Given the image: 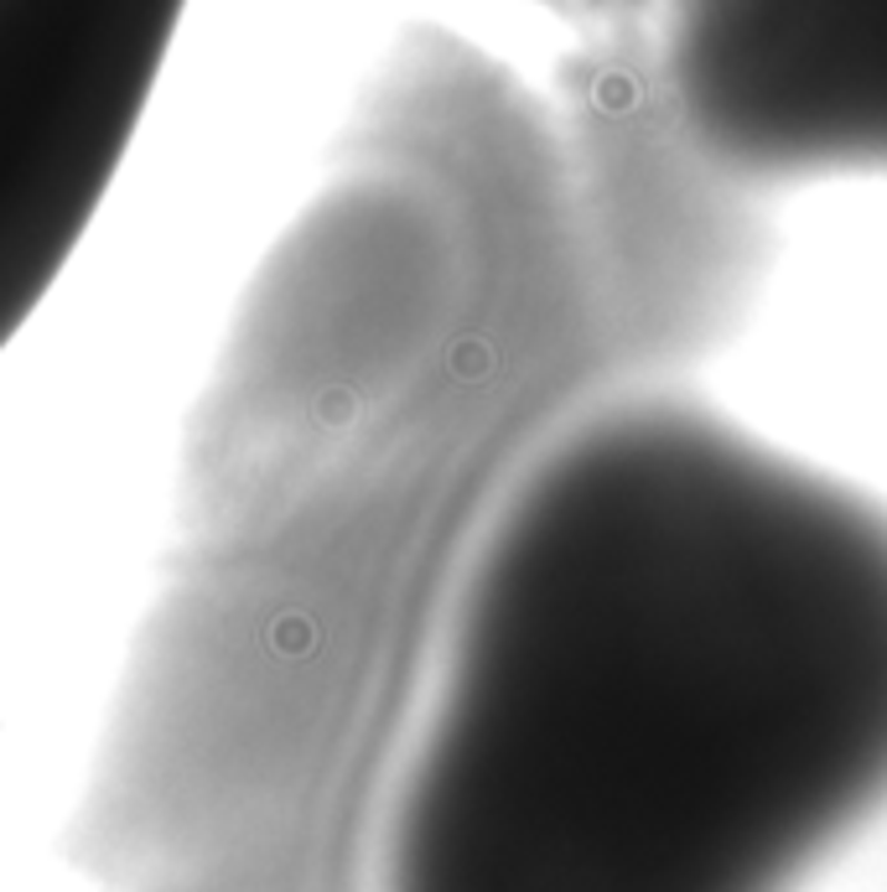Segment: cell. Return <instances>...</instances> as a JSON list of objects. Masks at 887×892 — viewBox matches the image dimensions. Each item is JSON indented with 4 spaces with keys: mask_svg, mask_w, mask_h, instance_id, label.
I'll return each instance as SVG.
<instances>
[{
    "mask_svg": "<svg viewBox=\"0 0 887 892\" xmlns=\"http://www.w3.org/2000/svg\"><path fill=\"white\" fill-rule=\"evenodd\" d=\"M887 810V503L628 394L483 519L374 892H799Z\"/></svg>",
    "mask_w": 887,
    "mask_h": 892,
    "instance_id": "cell-1",
    "label": "cell"
},
{
    "mask_svg": "<svg viewBox=\"0 0 887 892\" xmlns=\"http://www.w3.org/2000/svg\"><path fill=\"white\" fill-rule=\"evenodd\" d=\"M660 89L722 177H887V0H660Z\"/></svg>",
    "mask_w": 887,
    "mask_h": 892,
    "instance_id": "cell-2",
    "label": "cell"
},
{
    "mask_svg": "<svg viewBox=\"0 0 887 892\" xmlns=\"http://www.w3.org/2000/svg\"><path fill=\"white\" fill-rule=\"evenodd\" d=\"M172 0H0V349L68 271Z\"/></svg>",
    "mask_w": 887,
    "mask_h": 892,
    "instance_id": "cell-3",
    "label": "cell"
}]
</instances>
